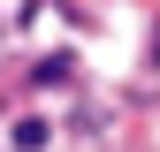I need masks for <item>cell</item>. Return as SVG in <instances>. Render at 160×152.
Listing matches in <instances>:
<instances>
[{"label": "cell", "mask_w": 160, "mask_h": 152, "mask_svg": "<svg viewBox=\"0 0 160 152\" xmlns=\"http://www.w3.org/2000/svg\"><path fill=\"white\" fill-rule=\"evenodd\" d=\"M46 137H53V129L38 122V114H31V122H15V145H23V152H38V145H46Z\"/></svg>", "instance_id": "6da1fadb"}]
</instances>
